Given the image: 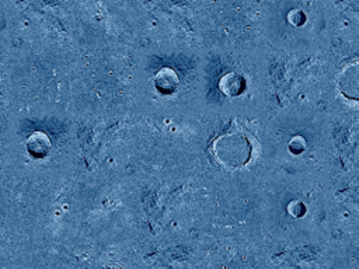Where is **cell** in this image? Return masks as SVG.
I'll use <instances>...</instances> for the list:
<instances>
[{
  "mask_svg": "<svg viewBox=\"0 0 359 269\" xmlns=\"http://www.w3.org/2000/svg\"><path fill=\"white\" fill-rule=\"evenodd\" d=\"M219 87L222 93L226 94L227 97H236V96H240L246 90V82L237 73H227L220 79Z\"/></svg>",
  "mask_w": 359,
  "mask_h": 269,
  "instance_id": "obj_3",
  "label": "cell"
},
{
  "mask_svg": "<svg viewBox=\"0 0 359 269\" xmlns=\"http://www.w3.org/2000/svg\"><path fill=\"white\" fill-rule=\"evenodd\" d=\"M153 85L160 94H171L178 89L180 78L171 67H163V69L159 71L155 76Z\"/></svg>",
  "mask_w": 359,
  "mask_h": 269,
  "instance_id": "obj_2",
  "label": "cell"
},
{
  "mask_svg": "<svg viewBox=\"0 0 359 269\" xmlns=\"http://www.w3.org/2000/svg\"><path fill=\"white\" fill-rule=\"evenodd\" d=\"M260 142L243 126L231 123L230 128L216 137L211 146L209 155L218 166L229 170H242L249 167L257 159Z\"/></svg>",
  "mask_w": 359,
  "mask_h": 269,
  "instance_id": "obj_1",
  "label": "cell"
}]
</instances>
